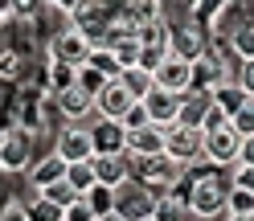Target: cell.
I'll return each mask as SVG.
<instances>
[{
    "label": "cell",
    "instance_id": "1",
    "mask_svg": "<svg viewBox=\"0 0 254 221\" xmlns=\"http://www.w3.org/2000/svg\"><path fill=\"white\" fill-rule=\"evenodd\" d=\"M226 193H230V180H221L217 168L205 172V176H193V180H189V188H185L189 213L201 217V221L221 217V213H226Z\"/></svg>",
    "mask_w": 254,
    "mask_h": 221
},
{
    "label": "cell",
    "instance_id": "2",
    "mask_svg": "<svg viewBox=\"0 0 254 221\" xmlns=\"http://www.w3.org/2000/svg\"><path fill=\"white\" fill-rule=\"evenodd\" d=\"M135 172H139V188H148L152 197H164V193H172V188L181 184L189 164H181L177 156H168V152H156V156L135 160Z\"/></svg>",
    "mask_w": 254,
    "mask_h": 221
},
{
    "label": "cell",
    "instance_id": "3",
    "mask_svg": "<svg viewBox=\"0 0 254 221\" xmlns=\"http://www.w3.org/2000/svg\"><path fill=\"white\" fill-rule=\"evenodd\" d=\"M242 160V131L234 123H221V127L205 131V164L213 168H234Z\"/></svg>",
    "mask_w": 254,
    "mask_h": 221
},
{
    "label": "cell",
    "instance_id": "4",
    "mask_svg": "<svg viewBox=\"0 0 254 221\" xmlns=\"http://www.w3.org/2000/svg\"><path fill=\"white\" fill-rule=\"evenodd\" d=\"M164 152L177 156L181 164H201L205 160V131L193 123H172L164 127Z\"/></svg>",
    "mask_w": 254,
    "mask_h": 221
},
{
    "label": "cell",
    "instance_id": "5",
    "mask_svg": "<svg viewBox=\"0 0 254 221\" xmlns=\"http://www.w3.org/2000/svg\"><path fill=\"white\" fill-rule=\"evenodd\" d=\"M58 156H66V160H94L99 148H94V127L82 119H70V127L58 131V144H54Z\"/></svg>",
    "mask_w": 254,
    "mask_h": 221
},
{
    "label": "cell",
    "instance_id": "6",
    "mask_svg": "<svg viewBox=\"0 0 254 221\" xmlns=\"http://www.w3.org/2000/svg\"><path fill=\"white\" fill-rule=\"evenodd\" d=\"M234 66H238V61H234V57H221L217 45H213V50H205L201 57H193V90H213V86H221L226 78H234Z\"/></svg>",
    "mask_w": 254,
    "mask_h": 221
},
{
    "label": "cell",
    "instance_id": "7",
    "mask_svg": "<svg viewBox=\"0 0 254 221\" xmlns=\"http://www.w3.org/2000/svg\"><path fill=\"white\" fill-rule=\"evenodd\" d=\"M152 78H156V86L185 94V90H193V61L181 57V54H164V57L152 66Z\"/></svg>",
    "mask_w": 254,
    "mask_h": 221
},
{
    "label": "cell",
    "instance_id": "8",
    "mask_svg": "<svg viewBox=\"0 0 254 221\" xmlns=\"http://www.w3.org/2000/svg\"><path fill=\"white\" fill-rule=\"evenodd\" d=\"M103 45H107L111 54H115V61H119L123 70H127V66H139V61H144V41H139V29L123 25V21H119V25L103 37Z\"/></svg>",
    "mask_w": 254,
    "mask_h": 221
},
{
    "label": "cell",
    "instance_id": "9",
    "mask_svg": "<svg viewBox=\"0 0 254 221\" xmlns=\"http://www.w3.org/2000/svg\"><path fill=\"white\" fill-rule=\"evenodd\" d=\"M94 176H99V184L123 188L127 180L135 176V160L127 152H99L94 156Z\"/></svg>",
    "mask_w": 254,
    "mask_h": 221
},
{
    "label": "cell",
    "instance_id": "10",
    "mask_svg": "<svg viewBox=\"0 0 254 221\" xmlns=\"http://www.w3.org/2000/svg\"><path fill=\"white\" fill-rule=\"evenodd\" d=\"M144 107H148V123H156V127H172V123L181 119V94L177 90L152 86L144 94Z\"/></svg>",
    "mask_w": 254,
    "mask_h": 221
},
{
    "label": "cell",
    "instance_id": "11",
    "mask_svg": "<svg viewBox=\"0 0 254 221\" xmlns=\"http://www.w3.org/2000/svg\"><path fill=\"white\" fill-rule=\"evenodd\" d=\"M90 50H94V41L82 33V29H62V33L54 37V57L58 61H70V66H82V61H90Z\"/></svg>",
    "mask_w": 254,
    "mask_h": 221
},
{
    "label": "cell",
    "instance_id": "12",
    "mask_svg": "<svg viewBox=\"0 0 254 221\" xmlns=\"http://www.w3.org/2000/svg\"><path fill=\"white\" fill-rule=\"evenodd\" d=\"M131 103H135V99L127 94V86L119 82V78H111V82L94 94V115H99V119H123Z\"/></svg>",
    "mask_w": 254,
    "mask_h": 221
},
{
    "label": "cell",
    "instance_id": "13",
    "mask_svg": "<svg viewBox=\"0 0 254 221\" xmlns=\"http://www.w3.org/2000/svg\"><path fill=\"white\" fill-rule=\"evenodd\" d=\"M29 148H33V135H29L25 127H12L4 131V139H0V168L17 172L29 164Z\"/></svg>",
    "mask_w": 254,
    "mask_h": 221
},
{
    "label": "cell",
    "instance_id": "14",
    "mask_svg": "<svg viewBox=\"0 0 254 221\" xmlns=\"http://www.w3.org/2000/svg\"><path fill=\"white\" fill-rule=\"evenodd\" d=\"M156 152H164V127L144 123V127L127 131V156L131 160H144V156H156Z\"/></svg>",
    "mask_w": 254,
    "mask_h": 221
},
{
    "label": "cell",
    "instance_id": "15",
    "mask_svg": "<svg viewBox=\"0 0 254 221\" xmlns=\"http://www.w3.org/2000/svg\"><path fill=\"white\" fill-rule=\"evenodd\" d=\"M54 103H58V110H62V115H66V119H90L94 115V94H86L82 86H66V90H58L54 94Z\"/></svg>",
    "mask_w": 254,
    "mask_h": 221
},
{
    "label": "cell",
    "instance_id": "16",
    "mask_svg": "<svg viewBox=\"0 0 254 221\" xmlns=\"http://www.w3.org/2000/svg\"><path fill=\"white\" fill-rule=\"evenodd\" d=\"M115 12H119L123 25L139 29V25H148L156 17H164V0H115Z\"/></svg>",
    "mask_w": 254,
    "mask_h": 221
},
{
    "label": "cell",
    "instance_id": "17",
    "mask_svg": "<svg viewBox=\"0 0 254 221\" xmlns=\"http://www.w3.org/2000/svg\"><path fill=\"white\" fill-rule=\"evenodd\" d=\"M205 50H209V45H205V33L197 29V21H189V25H172V54H181V57H201Z\"/></svg>",
    "mask_w": 254,
    "mask_h": 221
},
{
    "label": "cell",
    "instance_id": "18",
    "mask_svg": "<svg viewBox=\"0 0 254 221\" xmlns=\"http://www.w3.org/2000/svg\"><path fill=\"white\" fill-rule=\"evenodd\" d=\"M94 127V148L99 152H127V127L119 119H99Z\"/></svg>",
    "mask_w": 254,
    "mask_h": 221
},
{
    "label": "cell",
    "instance_id": "19",
    "mask_svg": "<svg viewBox=\"0 0 254 221\" xmlns=\"http://www.w3.org/2000/svg\"><path fill=\"white\" fill-rule=\"evenodd\" d=\"M209 99H213L221 110H226V115H234V110H242V107L250 103V94L242 90V82H238V78H226L221 86H213V90H209Z\"/></svg>",
    "mask_w": 254,
    "mask_h": 221
},
{
    "label": "cell",
    "instance_id": "20",
    "mask_svg": "<svg viewBox=\"0 0 254 221\" xmlns=\"http://www.w3.org/2000/svg\"><path fill=\"white\" fill-rule=\"evenodd\" d=\"M209 103H213L209 90H185V94H181V119H177V123H193V127H201Z\"/></svg>",
    "mask_w": 254,
    "mask_h": 221
},
{
    "label": "cell",
    "instance_id": "21",
    "mask_svg": "<svg viewBox=\"0 0 254 221\" xmlns=\"http://www.w3.org/2000/svg\"><path fill=\"white\" fill-rule=\"evenodd\" d=\"M152 217H156V221H185V217H189V201L172 188V193H164V197L152 201Z\"/></svg>",
    "mask_w": 254,
    "mask_h": 221
},
{
    "label": "cell",
    "instance_id": "22",
    "mask_svg": "<svg viewBox=\"0 0 254 221\" xmlns=\"http://www.w3.org/2000/svg\"><path fill=\"white\" fill-rule=\"evenodd\" d=\"M66 156H45L41 164H33V172H29V176H33V188H45V184H54V180H66Z\"/></svg>",
    "mask_w": 254,
    "mask_h": 221
},
{
    "label": "cell",
    "instance_id": "23",
    "mask_svg": "<svg viewBox=\"0 0 254 221\" xmlns=\"http://www.w3.org/2000/svg\"><path fill=\"white\" fill-rule=\"evenodd\" d=\"M226 45H230V57L234 61H254V17L246 25H238L234 33L226 37Z\"/></svg>",
    "mask_w": 254,
    "mask_h": 221
},
{
    "label": "cell",
    "instance_id": "24",
    "mask_svg": "<svg viewBox=\"0 0 254 221\" xmlns=\"http://www.w3.org/2000/svg\"><path fill=\"white\" fill-rule=\"evenodd\" d=\"M66 180L78 188V197H86L94 184H99V176H94V160H70L66 164Z\"/></svg>",
    "mask_w": 254,
    "mask_h": 221
},
{
    "label": "cell",
    "instance_id": "25",
    "mask_svg": "<svg viewBox=\"0 0 254 221\" xmlns=\"http://www.w3.org/2000/svg\"><path fill=\"white\" fill-rule=\"evenodd\" d=\"M119 82L127 86V94H131V99H144V94L156 86V78H152L148 66H127V70L119 74Z\"/></svg>",
    "mask_w": 254,
    "mask_h": 221
},
{
    "label": "cell",
    "instance_id": "26",
    "mask_svg": "<svg viewBox=\"0 0 254 221\" xmlns=\"http://www.w3.org/2000/svg\"><path fill=\"white\" fill-rule=\"evenodd\" d=\"M21 213H25V221H62V205H54L45 193H37Z\"/></svg>",
    "mask_w": 254,
    "mask_h": 221
},
{
    "label": "cell",
    "instance_id": "27",
    "mask_svg": "<svg viewBox=\"0 0 254 221\" xmlns=\"http://www.w3.org/2000/svg\"><path fill=\"white\" fill-rule=\"evenodd\" d=\"M86 205L94 209V217H103L111 209H119V188H111V184H94L90 193H86Z\"/></svg>",
    "mask_w": 254,
    "mask_h": 221
},
{
    "label": "cell",
    "instance_id": "28",
    "mask_svg": "<svg viewBox=\"0 0 254 221\" xmlns=\"http://www.w3.org/2000/svg\"><path fill=\"white\" fill-rule=\"evenodd\" d=\"M74 82H78V66L50 57V90L58 94V90H66V86H74Z\"/></svg>",
    "mask_w": 254,
    "mask_h": 221
},
{
    "label": "cell",
    "instance_id": "29",
    "mask_svg": "<svg viewBox=\"0 0 254 221\" xmlns=\"http://www.w3.org/2000/svg\"><path fill=\"white\" fill-rule=\"evenodd\" d=\"M107 82H111V78H107L99 66H90V61H82V66H78V86H82L86 94H99Z\"/></svg>",
    "mask_w": 254,
    "mask_h": 221
},
{
    "label": "cell",
    "instance_id": "30",
    "mask_svg": "<svg viewBox=\"0 0 254 221\" xmlns=\"http://www.w3.org/2000/svg\"><path fill=\"white\" fill-rule=\"evenodd\" d=\"M226 213H254V193H250V188L230 184V193H226Z\"/></svg>",
    "mask_w": 254,
    "mask_h": 221
},
{
    "label": "cell",
    "instance_id": "31",
    "mask_svg": "<svg viewBox=\"0 0 254 221\" xmlns=\"http://www.w3.org/2000/svg\"><path fill=\"white\" fill-rule=\"evenodd\" d=\"M90 66H99L107 78H119V74H123V66L115 61V54H111L107 45H94V50H90Z\"/></svg>",
    "mask_w": 254,
    "mask_h": 221
},
{
    "label": "cell",
    "instance_id": "32",
    "mask_svg": "<svg viewBox=\"0 0 254 221\" xmlns=\"http://www.w3.org/2000/svg\"><path fill=\"white\" fill-rule=\"evenodd\" d=\"M37 193H45V197H50L54 205H62V209H66L70 201H78V188H74L70 180H54V184H45V188H37Z\"/></svg>",
    "mask_w": 254,
    "mask_h": 221
},
{
    "label": "cell",
    "instance_id": "33",
    "mask_svg": "<svg viewBox=\"0 0 254 221\" xmlns=\"http://www.w3.org/2000/svg\"><path fill=\"white\" fill-rule=\"evenodd\" d=\"M230 123H234L238 131H242V139H246V135H254V99H250L242 110H234V115H230Z\"/></svg>",
    "mask_w": 254,
    "mask_h": 221
},
{
    "label": "cell",
    "instance_id": "34",
    "mask_svg": "<svg viewBox=\"0 0 254 221\" xmlns=\"http://www.w3.org/2000/svg\"><path fill=\"white\" fill-rule=\"evenodd\" d=\"M62 221H94V209L86 205V197H78V201H70L62 209Z\"/></svg>",
    "mask_w": 254,
    "mask_h": 221
},
{
    "label": "cell",
    "instance_id": "35",
    "mask_svg": "<svg viewBox=\"0 0 254 221\" xmlns=\"http://www.w3.org/2000/svg\"><path fill=\"white\" fill-rule=\"evenodd\" d=\"M119 123H123L127 131H131V127H144V123H148V107H144V99H135L131 107H127V115H123Z\"/></svg>",
    "mask_w": 254,
    "mask_h": 221
},
{
    "label": "cell",
    "instance_id": "36",
    "mask_svg": "<svg viewBox=\"0 0 254 221\" xmlns=\"http://www.w3.org/2000/svg\"><path fill=\"white\" fill-rule=\"evenodd\" d=\"M230 184L250 188V193H254V164H242V160H238V164L230 168Z\"/></svg>",
    "mask_w": 254,
    "mask_h": 221
},
{
    "label": "cell",
    "instance_id": "37",
    "mask_svg": "<svg viewBox=\"0 0 254 221\" xmlns=\"http://www.w3.org/2000/svg\"><path fill=\"white\" fill-rule=\"evenodd\" d=\"M234 78L242 82V90L254 99V61H238V66H234Z\"/></svg>",
    "mask_w": 254,
    "mask_h": 221
},
{
    "label": "cell",
    "instance_id": "38",
    "mask_svg": "<svg viewBox=\"0 0 254 221\" xmlns=\"http://www.w3.org/2000/svg\"><path fill=\"white\" fill-rule=\"evenodd\" d=\"M12 57H17L12 50H0V74H4V78H12V70L21 66V61H12Z\"/></svg>",
    "mask_w": 254,
    "mask_h": 221
},
{
    "label": "cell",
    "instance_id": "39",
    "mask_svg": "<svg viewBox=\"0 0 254 221\" xmlns=\"http://www.w3.org/2000/svg\"><path fill=\"white\" fill-rule=\"evenodd\" d=\"M242 164H254V135L242 139Z\"/></svg>",
    "mask_w": 254,
    "mask_h": 221
},
{
    "label": "cell",
    "instance_id": "40",
    "mask_svg": "<svg viewBox=\"0 0 254 221\" xmlns=\"http://www.w3.org/2000/svg\"><path fill=\"white\" fill-rule=\"evenodd\" d=\"M99 221H131V217H127V213H123V209H111V213H103V217H99Z\"/></svg>",
    "mask_w": 254,
    "mask_h": 221
},
{
    "label": "cell",
    "instance_id": "41",
    "mask_svg": "<svg viewBox=\"0 0 254 221\" xmlns=\"http://www.w3.org/2000/svg\"><path fill=\"white\" fill-rule=\"evenodd\" d=\"M50 4L62 8V12H74V8H78V0H50Z\"/></svg>",
    "mask_w": 254,
    "mask_h": 221
},
{
    "label": "cell",
    "instance_id": "42",
    "mask_svg": "<svg viewBox=\"0 0 254 221\" xmlns=\"http://www.w3.org/2000/svg\"><path fill=\"white\" fill-rule=\"evenodd\" d=\"M221 221H254V213H221Z\"/></svg>",
    "mask_w": 254,
    "mask_h": 221
},
{
    "label": "cell",
    "instance_id": "43",
    "mask_svg": "<svg viewBox=\"0 0 254 221\" xmlns=\"http://www.w3.org/2000/svg\"><path fill=\"white\" fill-rule=\"evenodd\" d=\"M12 12V0H0V17H8Z\"/></svg>",
    "mask_w": 254,
    "mask_h": 221
},
{
    "label": "cell",
    "instance_id": "44",
    "mask_svg": "<svg viewBox=\"0 0 254 221\" xmlns=\"http://www.w3.org/2000/svg\"><path fill=\"white\" fill-rule=\"evenodd\" d=\"M139 221H156V217H152V213H148V217H139Z\"/></svg>",
    "mask_w": 254,
    "mask_h": 221
},
{
    "label": "cell",
    "instance_id": "45",
    "mask_svg": "<svg viewBox=\"0 0 254 221\" xmlns=\"http://www.w3.org/2000/svg\"><path fill=\"white\" fill-rule=\"evenodd\" d=\"M94 221H99V217H94Z\"/></svg>",
    "mask_w": 254,
    "mask_h": 221
}]
</instances>
